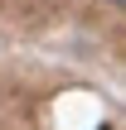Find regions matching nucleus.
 Masks as SVG:
<instances>
[{"label":"nucleus","mask_w":126,"mask_h":130,"mask_svg":"<svg viewBox=\"0 0 126 130\" xmlns=\"http://www.w3.org/2000/svg\"><path fill=\"white\" fill-rule=\"evenodd\" d=\"M112 5H121V10H126V0H112Z\"/></svg>","instance_id":"f257e3e1"}]
</instances>
